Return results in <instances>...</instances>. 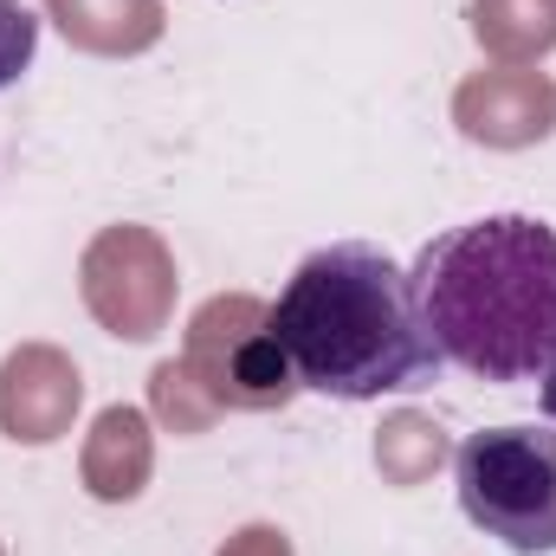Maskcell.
I'll list each match as a JSON object with an SVG mask.
<instances>
[{
  "label": "cell",
  "instance_id": "6da1fadb",
  "mask_svg": "<svg viewBox=\"0 0 556 556\" xmlns=\"http://www.w3.org/2000/svg\"><path fill=\"white\" fill-rule=\"evenodd\" d=\"M266 350L298 389L330 402H382L427 389L446 363L420 324L408 273L363 240L317 247L266 311Z\"/></svg>",
  "mask_w": 556,
  "mask_h": 556
},
{
  "label": "cell",
  "instance_id": "7a4b0ae2",
  "mask_svg": "<svg viewBox=\"0 0 556 556\" xmlns=\"http://www.w3.org/2000/svg\"><path fill=\"white\" fill-rule=\"evenodd\" d=\"M420 324L446 369L518 389L556 363V227L485 214L433 233L408 266Z\"/></svg>",
  "mask_w": 556,
  "mask_h": 556
},
{
  "label": "cell",
  "instance_id": "3957f363",
  "mask_svg": "<svg viewBox=\"0 0 556 556\" xmlns=\"http://www.w3.org/2000/svg\"><path fill=\"white\" fill-rule=\"evenodd\" d=\"M459 511L511 556H556V427H479L453 453Z\"/></svg>",
  "mask_w": 556,
  "mask_h": 556
},
{
  "label": "cell",
  "instance_id": "277c9868",
  "mask_svg": "<svg viewBox=\"0 0 556 556\" xmlns=\"http://www.w3.org/2000/svg\"><path fill=\"white\" fill-rule=\"evenodd\" d=\"M33 52H39V13L20 0H0V91L26 78Z\"/></svg>",
  "mask_w": 556,
  "mask_h": 556
},
{
  "label": "cell",
  "instance_id": "5b68a950",
  "mask_svg": "<svg viewBox=\"0 0 556 556\" xmlns=\"http://www.w3.org/2000/svg\"><path fill=\"white\" fill-rule=\"evenodd\" d=\"M538 402H544V415H551V427H556V363L538 376Z\"/></svg>",
  "mask_w": 556,
  "mask_h": 556
}]
</instances>
